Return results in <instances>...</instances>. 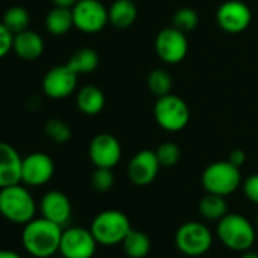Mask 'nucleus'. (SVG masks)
Segmentation results:
<instances>
[{
  "mask_svg": "<svg viewBox=\"0 0 258 258\" xmlns=\"http://www.w3.org/2000/svg\"><path fill=\"white\" fill-rule=\"evenodd\" d=\"M62 231V226L44 219L43 216L40 219H32L23 226V247L34 258H49L59 252Z\"/></svg>",
  "mask_w": 258,
  "mask_h": 258,
  "instance_id": "1",
  "label": "nucleus"
},
{
  "mask_svg": "<svg viewBox=\"0 0 258 258\" xmlns=\"http://www.w3.org/2000/svg\"><path fill=\"white\" fill-rule=\"evenodd\" d=\"M35 199L20 182L0 188V216L4 219L17 225H26L35 219Z\"/></svg>",
  "mask_w": 258,
  "mask_h": 258,
  "instance_id": "2",
  "label": "nucleus"
},
{
  "mask_svg": "<svg viewBox=\"0 0 258 258\" xmlns=\"http://www.w3.org/2000/svg\"><path fill=\"white\" fill-rule=\"evenodd\" d=\"M217 237L231 250L244 252L256 238L255 226L238 213H228L217 222Z\"/></svg>",
  "mask_w": 258,
  "mask_h": 258,
  "instance_id": "3",
  "label": "nucleus"
},
{
  "mask_svg": "<svg viewBox=\"0 0 258 258\" xmlns=\"http://www.w3.org/2000/svg\"><path fill=\"white\" fill-rule=\"evenodd\" d=\"M133 229L129 217L118 210L100 211L91 222L90 231L96 241L103 246H114L123 243L127 232Z\"/></svg>",
  "mask_w": 258,
  "mask_h": 258,
  "instance_id": "4",
  "label": "nucleus"
},
{
  "mask_svg": "<svg viewBox=\"0 0 258 258\" xmlns=\"http://www.w3.org/2000/svg\"><path fill=\"white\" fill-rule=\"evenodd\" d=\"M201 181L207 193L228 196L241 185V172L228 160L216 161L205 167Z\"/></svg>",
  "mask_w": 258,
  "mask_h": 258,
  "instance_id": "5",
  "label": "nucleus"
},
{
  "mask_svg": "<svg viewBox=\"0 0 258 258\" xmlns=\"http://www.w3.org/2000/svg\"><path fill=\"white\" fill-rule=\"evenodd\" d=\"M154 117L164 131L178 133L188 124L190 109L188 105L176 94H166L158 97L154 106Z\"/></svg>",
  "mask_w": 258,
  "mask_h": 258,
  "instance_id": "6",
  "label": "nucleus"
},
{
  "mask_svg": "<svg viewBox=\"0 0 258 258\" xmlns=\"http://www.w3.org/2000/svg\"><path fill=\"white\" fill-rule=\"evenodd\" d=\"M213 232L202 222H185L175 234V244L178 250L187 256L205 255L213 246Z\"/></svg>",
  "mask_w": 258,
  "mask_h": 258,
  "instance_id": "7",
  "label": "nucleus"
},
{
  "mask_svg": "<svg viewBox=\"0 0 258 258\" xmlns=\"http://www.w3.org/2000/svg\"><path fill=\"white\" fill-rule=\"evenodd\" d=\"M72 14L75 28L85 34H97L109 23L108 10L99 0H78Z\"/></svg>",
  "mask_w": 258,
  "mask_h": 258,
  "instance_id": "8",
  "label": "nucleus"
},
{
  "mask_svg": "<svg viewBox=\"0 0 258 258\" xmlns=\"http://www.w3.org/2000/svg\"><path fill=\"white\" fill-rule=\"evenodd\" d=\"M97 244L99 243L90 229L72 226L62 231L59 253L64 258H93Z\"/></svg>",
  "mask_w": 258,
  "mask_h": 258,
  "instance_id": "9",
  "label": "nucleus"
},
{
  "mask_svg": "<svg viewBox=\"0 0 258 258\" xmlns=\"http://www.w3.org/2000/svg\"><path fill=\"white\" fill-rule=\"evenodd\" d=\"M155 52L161 61L167 64H179L188 52L185 34L173 26L164 28L155 38Z\"/></svg>",
  "mask_w": 258,
  "mask_h": 258,
  "instance_id": "10",
  "label": "nucleus"
},
{
  "mask_svg": "<svg viewBox=\"0 0 258 258\" xmlns=\"http://www.w3.org/2000/svg\"><path fill=\"white\" fill-rule=\"evenodd\" d=\"M219 28L228 34H240L246 31L252 22V13L241 0H226L216 11Z\"/></svg>",
  "mask_w": 258,
  "mask_h": 258,
  "instance_id": "11",
  "label": "nucleus"
},
{
  "mask_svg": "<svg viewBox=\"0 0 258 258\" xmlns=\"http://www.w3.org/2000/svg\"><path fill=\"white\" fill-rule=\"evenodd\" d=\"M55 173L53 160L44 152H34L23 158L22 182L29 187H41L47 184Z\"/></svg>",
  "mask_w": 258,
  "mask_h": 258,
  "instance_id": "12",
  "label": "nucleus"
},
{
  "mask_svg": "<svg viewBox=\"0 0 258 258\" xmlns=\"http://www.w3.org/2000/svg\"><path fill=\"white\" fill-rule=\"evenodd\" d=\"M160 161L155 151L143 149L137 152L127 164V178L134 185L145 187L152 184L160 173Z\"/></svg>",
  "mask_w": 258,
  "mask_h": 258,
  "instance_id": "13",
  "label": "nucleus"
},
{
  "mask_svg": "<svg viewBox=\"0 0 258 258\" xmlns=\"http://www.w3.org/2000/svg\"><path fill=\"white\" fill-rule=\"evenodd\" d=\"M88 155L96 167L114 169L121 158L120 142L111 134L106 133L97 134L90 143Z\"/></svg>",
  "mask_w": 258,
  "mask_h": 258,
  "instance_id": "14",
  "label": "nucleus"
},
{
  "mask_svg": "<svg viewBox=\"0 0 258 258\" xmlns=\"http://www.w3.org/2000/svg\"><path fill=\"white\" fill-rule=\"evenodd\" d=\"M78 85V73L67 64L50 69L43 78V91L50 99H64L70 96Z\"/></svg>",
  "mask_w": 258,
  "mask_h": 258,
  "instance_id": "15",
  "label": "nucleus"
},
{
  "mask_svg": "<svg viewBox=\"0 0 258 258\" xmlns=\"http://www.w3.org/2000/svg\"><path fill=\"white\" fill-rule=\"evenodd\" d=\"M40 211L44 219L64 226L72 217V202L62 191L52 190L41 198Z\"/></svg>",
  "mask_w": 258,
  "mask_h": 258,
  "instance_id": "16",
  "label": "nucleus"
},
{
  "mask_svg": "<svg viewBox=\"0 0 258 258\" xmlns=\"http://www.w3.org/2000/svg\"><path fill=\"white\" fill-rule=\"evenodd\" d=\"M23 158L17 149L5 142H0V188L22 182Z\"/></svg>",
  "mask_w": 258,
  "mask_h": 258,
  "instance_id": "17",
  "label": "nucleus"
},
{
  "mask_svg": "<svg viewBox=\"0 0 258 258\" xmlns=\"http://www.w3.org/2000/svg\"><path fill=\"white\" fill-rule=\"evenodd\" d=\"M13 50L17 56L26 61H34L40 58L44 52V40L38 32L34 31H23L19 34H14V44Z\"/></svg>",
  "mask_w": 258,
  "mask_h": 258,
  "instance_id": "18",
  "label": "nucleus"
},
{
  "mask_svg": "<svg viewBox=\"0 0 258 258\" xmlns=\"http://www.w3.org/2000/svg\"><path fill=\"white\" fill-rule=\"evenodd\" d=\"M139 16L137 5L133 0H114L108 8L109 23L115 29H127L131 28Z\"/></svg>",
  "mask_w": 258,
  "mask_h": 258,
  "instance_id": "19",
  "label": "nucleus"
},
{
  "mask_svg": "<svg viewBox=\"0 0 258 258\" xmlns=\"http://www.w3.org/2000/svg\"><path fill=\"white\" fill-rule=\"evenodd\" d=\"M76 105L85 115H97L105 106V94L96 85H85L76 96Z\"/></svg>",
  "mask_w": 258,
  "mask_h": 258,
  "instance_id": "20",
  "label": "nucleus"
},
{
  "mask_svg": "<svg viewBox=\"0 0 258 258\" xmlns=\"http://www.w3.org/2000/svg\"><path fill=\"white\" fill-rule=\"evenodd\" d=\"M121 246H123L124 253L129 258H145L149 255L152 243H151V238L146 232L131 229L127 232V235L124 237Z\"/></svg>",
  "mask_w": 258,
  "mask_h": 258,
  "instance_id": "21",
  "label": "nucleus"
},
{
  "mask_svg": "<svg viewBox=\"0 0 258 258\" xmlns=\"http://www.w3.org/2000/svg\"><path fill=\"white\" fill-rule=\"evenodd\" d=\"M199 213L207 220L219 222L223 216L228 214V204L225 196L207 193L199 202Z\"/></svg>",
  "mask_w": 258,
  "mask_h": 258,
  "instance_id": "22",
  "label": "nucleus"
},
{
  "mask_svg": "<svg viewBox=\"0 0 258 258\" xmlns=\"http://www.w3.org/2000/svg\"><path fill=\"white\" fill-rule=\"evenodd\" d=\"M73 14L69 8L55 7L46 17V29L52 35H64L73 28Z\"/></svg>",
  "mask_w": 258,
  "mask_h": 258,
  "instance_id": "23",
  "label": "nucleus"
},
{
  "mask_svg": "<svg viewBox=\"0 0 258 258\" xmlns=\"http://www.w3.org/2000/svg\"><path fill=\"white\" fill-rule=\"evenodd\" d=\"M67 66H69L73 72H76L78 75L91 73V72H94V70L97 69V66H99V55H97V52H96L94 49H91V47H82V49L76 50V52L70 56Z\"/></svg>",
  "mask_w": 258,
  "mask_h": 258,
  "instance_id": "24",
  "label": "nucleus"
},
{
  "mask_svg": "<svg viewBox=\"0 0 258 258\" xmlns=\"http://www.w3.org/2000/svg\"><path fill=\"white\" fill-rule=\"evenodd\" d=\"M2 23L13 32V34H19L28 29L29 23H31V16L29 13L22 8V7H13L10 10L5 11L4 14V20Z\"/></svg>",
  "mask_w": 258,
  "mask_h": 258,
  "instance_id": "25",
  "label": "nucleus"
},
{
  "mask_svg": "<svg viewBox=\"0 0 258 258\" xmlns=\"http://www.w3.org/2000/svg\"><path fill=\"white\" fill-rule=\"evenodd\" d=\"M172 85H173V79L170 73L164 69H154L148 75V88L157 97L169 94L172 90Z\"/></svg>",
  "mask_w": 258,
  "mask_h": 258,
  "instance_id": "26",
  "label": "nucleus"
},
{
  "mask_svg": "<svg viewBox=\"0 0 258 258\" xmlns=\"http://www.w3.org/2000/svg\"><path fill=\"white\" fill-rule=\"evenodd\" d=\"M199 25V16L191 8H179L172 19V26L179 29L181 32L187 34L198 28Z\"/></svg>",
  "mask_w": 258,
  "mask_h": 258,
  "instance_id": "27",
  "label": "nucleus"
},
{
  "mask_svg": "<svg viewBox=\"0 0 258 258\" xmlns=\"http://www.w3.org/2000/svg\"><path fill=\"white\" fill-rule=\"evenodd\" d=\"M44 131H46L47 137L53 143H58V145L67 143L72 139V129H70V126L64 120H61V118H50L46 123Z\"/></svg>",
  "mask_w": 258,
  "mask_h": 258,
  "instance_id": "28",
  "label": "nucleus"
},
{
  "mask_svg": "<svg viewBox=\"0 0 258 258\" xmlns=\"http://www.w3.org/2000/svg\"><path fill=\"white\" fill-rule=\"evenodd\" d=\"M157 158L161 167H173L181 160V148L173 142H164L155 149Z\"/></svg>",
  "mask_w": 258,
  "mask_h": 258,
  "instance_id": "29",
  "label": "nucleus"
},
{
  "mask_svg": "<svg viewBox=\"0 0 258 258\" xmlns=\"http://www.w3.org/2000/svg\"><path fill=\"white\" fill-rule=\"evenodd\" d=\"M114 173L112 169L106 167H96V170L91 175V185L96 191L99 193H106L112 188L114 185Z\"/></svg>",
  "mask_w": 258,
  "mask_h": 258,
  "instance_id": "30",
  "label": "nucleus"
},
{
  "mask_svg": "<svg viewBox=\"0 0 258 258\" xmlns=\"http://www.w3.org/2000/svg\"><path fill=\"white\" fill-rule=\"evenodd\" d=\"M13 44H14V34L4 23H0V59L13 50Z\"/></svg>",
  "mask_w": 258,
  "mask_h": 258,
  "instance_id": "31",
  "label": "nucleus"
},
{
  "mask_svg": "<svg viewBox=\"0 0 258 258\" xmlns=\"http://www.w3.org/2000/svg\"><path fill=\"white\" fill-rule=\"evenodd\" d=\"M243 185V193L244 196L252 202L258 205V173L250 175L244 179Z\"/></svg>",
  "mask_w": 258,
  "mask_h": 258,
  "instance_id": "32",
  "label": "nucleus"
},
{
  "mask_svg": "<svg viewBox=\"0 0 258 258\" xmlns=\"http://www.w3.org/2000/svg\"><path fill=\"white\" fill-rule=\"evenodd\" d=\"M228 161L232 163V164L237 166V167H241V166L246 163V154H244V151H241V149H234V151L229 154Z\"/></svg>",
  "mask_w": 258,
  "mask_h": 258,
  "instance_id": "33",
  "label": "nucleus"
},
{
  "mask_svg": "<svg viewBox=\"0 0 258 258\" xmlns=\"http://www.w3.org/2000/svg\"><path fill=\"white\" fill-rule=\"evenodd\" d=\"M53 5L55 7H59V8H69L72 10L76 4H78V0H52Z\"/></svg>",
  "mask_w": 258,
  "mask_h": 258,
  "instance_id": "34",
  "label": "nucleus"
},
{
  "mask_svg": "<svg viewBox=\"0 0 258 258\" xmlns=\"http://www.w3.org/2000/svg\"><path fill=\"white\" fill-rule=\"evenodd\" d=\"M0 258H22L19 252L13 249H0Z\"/></svg>",
  "mask_w": 258,
  "mask_h": 258,
  "instance_id": "35",
  "label": "nucleus"
},
{
  "mask_svg": "<svg viewBox=\"0 0 258 258\" xmlns=\"http://www.w3.org/2000/svg\"><path fill=\"white\" fill-rule=\"evenodd\" d=\"M240 258H258V252H253V250L247 249V250L241 252Z\"/></svg>",
  "mask_w": 258,
  "mask_h": 258,
  "instance_id": "36",
  "label": "nucleus"
},
{
  "mask_svg": "<svg viewBox=\"0 0 258 258\" xmlns=\"http://www.w3.org/2000/svg\"><path fill=\"white\" fill-rule=\"evenodd\" d=\"M256 229H258V216H256Z\"/></svg>",
  "mask_w": 258,
  "mask_h": 258,
  "instance_id": "37",
  "label": "nucleus"
}]
</instances>
